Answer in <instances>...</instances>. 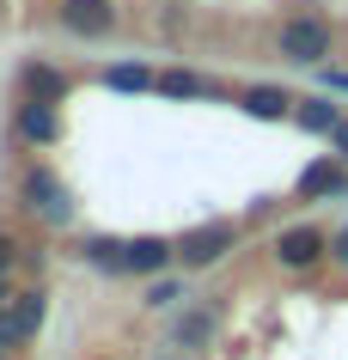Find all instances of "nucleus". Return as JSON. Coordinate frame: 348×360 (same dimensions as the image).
Listing matches in <instances>:
<instances>
[{
  "label": "nucleus",
  "mask_w": 348,
  "mask_h": 360,
  "mask_svg": "<svg viewBox=\"0 0 348 360\" xmlns=\"http://www.w3.org/2000/svg\"><path fill=\"white\" fill-rule=\"evenodd\" d=\"M238 238H245V226H238V220H208V226H190L183 238H172V245H177V269H183V275L214 269L226 250H238Z\"/></svg>",
  "instance_id": "obj_1"
},
{
  "label": "nucleus",
  "mask_w": 348,
  "mask_h": 360,
  "mask_svg": "<svg viewBox=\"0 0 348 360\" xmlns=\"http://www.w3.org/2000/svg\"><path fill=\"white\" fill-rule=\"evenodd\" d=\"M19 202H25V214H37L43 226H74V195H67V184L49 165H31L19 177Z\"/></svg>",
  "instance_id": "obj_2"
},
{
  "label": "nucleus",
  "mask_w": 348,
  "mask_h": 360,
  "mask_svg": "<svg viewBox=\"0 0 348 360\" xmlns=\"http://www.w3.org/2000/svg\"><path fill=\"white\" fill-rule=\"evenodd\" d=\"M275 49L288 61H299V68H324L330 49H336V31H330L324 19H311V13H293V19H281V31H275Z\"/></svg>",
  "instance_id": "obj_3"
},
{
  "label": "nucleus",
  "mask_w": 348,
  "mask_h": 360,
  "mask_svg": "<svg viewBox=\"0 0 348 360\" xmlns=\"http://www.w3.org/2000/svg\"><path fill=\"white\" fill-rule=\"evenodd\" d=\"M43 318H49V293H43V287L13 293V300L0 305V348H19V342H31V336L43 330Z\"/></svg>",
  "instance_id": "obj_4"
},
{
  "label": "nucleus",
  "mask_w": 348,
  "mask_h": 360,
  "mask_svg": "<svg viewBox=\"0 0 348 360\" xmlns=\"http://www.w3.org/2000/svg\"><path fill=\"white\" fill-rule=\"evenodd\" d=\"M269 257H275V269H311V263H324L330 257V232L324 226H281L275 232V245H269Z\"/></svg>",
  "instance_id": "obj_5"
},
{
  "label": "nucleus",
  "mask_w": 348,
  "mask_h": 360,
  "mask_svg": "<svg viewBox=\"0 0 348 360\" xmlns=\"http://www.w3.org/2000/svg\"><path fill=\"white\" fill-rule=\"evenodd\" d=\"M177 263V245L172 238H153V232H141V238H122V250H116V269L122 275H159V269Z\"/></svg>",
  "instance_id": "obj_6"
},
{
  "label": "nucleus",
  "mask_w": 348,
  "mask_h": 360,
  "mask_svg": "<svg viewBox=\"0 0 348 360\" xmlns=\"http://www.w3.org/2000/svg\"><path fill=\"white\" fill-rule=\"evenodd\" d=\"M56 19H61V31H74V37H110L116 31V6L110 0H61Z\"/></svg>",
  "instance_id": "obj_7"
},
{
  "label": "nucleus",
  "mask_w": 348,
  "mask_h": 360,
  "mask_svg": "<svg viewBox=\"0 0 348 360\" xmlns=\"http://www.w3.org/2000/svg\"><path fill=\"white\" fill-rule=\"evenodd\" d=\"M299 202H324V195H348V165L342 159H311L299 171V184H293Z\"/></svg>",
  "instance_id": "obj_8"
},
{
  "label": "nucleus",
  "mask_w": 348,
  "mask_h": 360,
  "mask_svg": "<svg viewBox=\"0 0 348 360\" xmlns=\"http://www.w3.org/2000/svg\"><path fill=\"white\" fill-rule=\"evenodd\" d=\"M238 110L257 116V122H288V116L299 110V98H293L288 86H251V92H238Z\"/></svg>",
  "instance_id": "obj_9"
},
{
  "label": "nucleus",
  "mask_w": 348,
  "mask_h": 360,
  "mask_svg": "<svg viewBox=\"0 0 348 360\" xmlns=\"http://www.w3.org/2000/svg\"><path fill=\"white\" fill-rule=\"evenodd\" d=\"M19 141H31V147H56V141H61V104H31V98H25V104H19Z\"/></svg>",
  "instance_id": "obj_10"
},
{
  "label": "nucleus",
  "mask_w": 348,
  "mask_h": 360,
  "mask_svg": "<svg viewBox=\"0 0 348 360\" xmlns=\"http://www.w3.org/2000/svg\"><path fill=\"white\" fill-rule=\"evenodd\" d=\"M25 98H31V104H61V98H67V74L49 68V61H31V68H25Z\"/></svg>",
  "instance_id": "obj_11"
},
{
  "label": "nucleus",
  "mask_w": 348,
  "mask_h": 360,
  "mask_svg": "<svg viewBox=\"0 0 348 360\" xmlns=\"http://www.w3.org/2000/svg\"><path fill=\"white\" fill-rule=\"evenodd\" d=\"M293 122H299V129L306 134H336V122H342V104H336V98H299V110H293Z\"/></svg>",
  "instance_id": "obj_12"
},
{
  "label": "nucleus",
  "mask_w": 348,
  "mask_h": 360,
  "mask_svg": "<svg viewBox=\"0 0 348 360\" xmlns=\"http://www.w3.org/2000/svg\"><path fill=\"white\" fill-rule=\"evenodd\" d=\"M214 311H202V305H190V311H177V323H172V342L177 348H208L214 342Z\"/></svg>",
  "instance_id": "obj_13"
},
{
  "label": "nucleus",
  "mask_w": 348,
  "mask_h": 360,
  "mask_svg": "<svg viewBox=\"0 0 348 360\" xmlns=\"http://www.w3.org/2000/svg\"><path fill=\"white\" fill-rule=\"evenodd\" d=\"M104 86L110 92H147V86H159V74H147L141 61H116V68H104Z\"/></svg>",
  "instance_id": "obj_14"
},
{
  "label": "nucleus",
  "mask_w": 348,
  "mask_h": 360,
  "mask_svg": "<svg viewBox=\"0 0 348 360\" xmlns=\"http://www.w3.org/2000/svg\"><path fill=\"white\" fill-rule=\"evenodd\" d=\"M159 92H165V98H208L214 86H202L190 68H172V74H159Z\"/></svg>",
  "instance_id": "obj_15"
},
{
  "label": "nucleus",
  "mask_w": 348,
  "mask_h": 360,
  "mask_svg": "<svg viewBox=\"0 0 348 360\" xmlns=\"http://www.w3.org/2000/svg\"><path fill=\"white\" fill-rule=\"evenodd\" d=\"M177 300H183L177 281H147V305H153V311H165V305H177Z\"/></svg>",
  "instance_id": "obj_16"
},
{
  "label": "nucleus",
  "mask_w": 348,
  "mask_h": 360,
  "mask_svg": "<svg viewBox=\"0 0 348 360\" xmlns=\"http://www.w3.org/2000/svg\"><path fill=\"white\" fill-rule=\"evenodd\" d=\"M330 257L348 269V226H342V232H330Z\"/></svg>",
  "instance_id": "obj_17"
},
{
  "label": "nucleus",
  "mask_w": 348,
  "mask_h": 360,
  "mask_svg": "<svg viewBox=\"0 0 348 360\" xmlns=\"http://www.w3.org/2000/svg\"><path fill=\"white\" fill-rule=\"evenodd\" d=\"M330 147H336V159H342V165H348V116H342V122H336V134H330Z\"/></svg>",
  "instance_id": "obj_18"
},
{
  "label": "nucleus",
  "mask_w": 348,
  "mask_h": 360,
  "mask_svg": "<svg viewBox=\"0 0 348 360\" xmlns=\"http://www.w3.org/2000/svg\"><path fill=\"white\" fill-rule=\"evenodd\" d=\"M19 263V245H13V232H0V269H13Z\"/></svg>",
  "instance_id": "obj_19"
},
{
  "label": "nucleus",
  "mask_w": 348,
  "mask_h": 360,
  "mask_svg": "<svg viewBox=\"0 0 348 360\" xmlns=\"http://www.w3.org/2000/svg\"><path fill=\"white\" fill-rule=\"evenodd\" d=\"M13 300V269H0V305Z\"/></svg>",
  "instance_id": "obj_20"
},
{
  "label": "nucleus",
  "mask_w": 348,
  "mask_h": 360,
  "mask_svg": "<svg viewBox=\"0 0 348 360\" xmlns=\"http://www.w3.org/2000/svg\"><path fill=\"white\" fill-rule=\"evenodd\" d=\"M0 360H6V348H0Z\"/></svg>",
  "instance_id": "obj_21"
}]
</instances>
